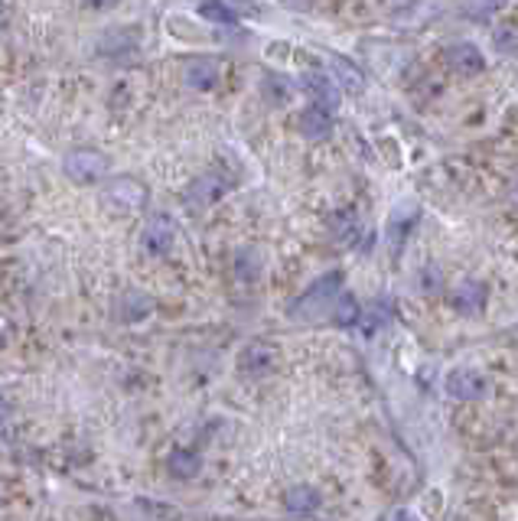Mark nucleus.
Wrapping results in <instances>:
<instances>
[{
	"mask_svg": "<svg viewBox=\"0 0 518 521\" xmlns=\"http://www.w3.org/2000/svg\"><path fill=\"white\" fill-rule=\"evenodd\" d=\"M498 0H467L463 4V11H467L469 20H489L492 13H496Z\"/></svg>",
	"mask_w": 518,
	"mask_h": 521,
	"instance_id": "obj_24",
	"label": "nucleus"
},
{
	"mask_svg": "<svg viewBox=\"0 0 518 521\" xmlns=\"http://www.w3.org/2000/svg\"><path fill=\"white\" fill-rule=\"evenodd\" d=\"M258 274H261L258 251H255V248L235 251V277H239V281H245V284H251V281H258Z\"/></svg>",
	"mask_w": 518,
	"mask_h": 521,
	"instance_id": "obj_21",
	"label": "nucleus"
},
{
	"mask_svg": "<svg viewBox=\"0 0 518 521\" xmlns=\"http://www.w3.org/2000/svg\"><path fill=\"white\" fill-rule=\"evenodd\" d=\"M395 521H411V515H404V511H398V515H395Z\"/></svg>",
	"mask_w": 518,
	"mask_h": 521,
	"instance_id": "obj_28",
	"label": "nucleus"
},
{
	"mask_svg": "<svg viewBox=\"0 0 518 521\" xmlns=\"http://www.w3.org/2000/svg\"><path fill=\"white\" fill-rule=\"evenodd\" d=\"M297 128H300V134H303L307 141H323L329 130H333V111L319 108V105H310V108L300 111Z\"/></svg>",
	"mask_w": 518,
	"mask_h": 521,
	"instance_id": "obj_7",
	"label": "nucleus"
},
{
	"mask_svg": "<svg viewBox=\"0 0 518 521\" xmlns=\"http://www.w3.org/2000/svg\"><path fill=\"white\" fill-rule=\"evenodd\" d=\"M153 310V303H150L147 293H140V291H128L124 297L118 300V316L124 323H137L144 320L147 313Z\"/></svg>",
	"mask_w": 518,
	"mask_h": 521,
	"instance_id": "obj_16",
	"label": "nucleus"
},
{
	"mask_svg": "<svg viewBox=\"0 0 518 521\" xmlns=\"http://www.w3.org/2000/svg\"><path fill=\"white\" fill-rule=\"evenodd\" d=\"M339 287H342V274L339 271L317 277V281L303 291V297H300L297 303H290V316H294V320H317L319 313H333Z\"/></svg>",
	"mask_w": 518,
	"mask_h": 521,
	"instance_id": "obj_1",
	"label": "nucleus"
},
{
	"mask_svg": "<svg viewBox=\"0 0 518 521\" xmlns=\"http://www.w3.org/2000/svg\"><path fill=\"white\" fill-rule=\"evenodd\" d=\"M319 492L310 489V486H294V489L284 492V509L290 515H313L319 509Z\"/></svg>",
	"mask_w": 518,
	"mask_h": 521,
	"instance_id": "obj_15",
	"label": "nucleus"
},
{
	"mask_svg": "<svg viewBox=\"0 0 518 521\" xmlns=\"http://www.w3.org/2000/svg\"><path fill=\"white\" fill-rule=\"evenodd\" d=\"M101 202H105L114 215H128V212L144 209V202H147V190H144L137 180L121 176V180H111L108 186H105Z\"/></svg>",
	"mask_w": 518,
	"mask_h": 521,
	"instance_id": "obj_2",
	"label": "nucleus"
},
{
	"mask_svg": "<svg viewBox=\"0 0 518 521\" xmlns=\"http://www.w3.org/2000/svg\"><path fill=\"white\" fill-rule=\"evenodd\" d=\"M329 72H333V82L342 85V89L349 91V95H359L365 89V79H362V72L352 66L346 56H329Z\"/></svg>",
	"mask_w": 518,
	"mask_h": 521,
	"instance_id": "obj_14",
	"label": "nucleus"
},
{
	"mask_svg": "<svg viewBox=\"0 0 518 521\" xmlns=\"http://www.w3.org/2000/svg\"><path fill=\"white\" fill-rule=\"evenodd\" d=\"M483 303H486V287L483 284H459L457 293H453V307L459 313H476L483 310Z\"/></svg>",
	"mask_w": 518,
	"mask_h": 521,
	"instance_id": "obj_18",
	"label": "nucleus"
},
{
	"mask_svg": "<svg viewBox=\"0 0 518 521\" xmlns=\"http://www.w3.org/2000/svg\"><path fill=\"white\" fill-rule=\"evenodd\" d=\"M424 287H428V291L440 287V274H437V268H434V264H430V268H424Z\"/></svg>",
	"mask_w": 518,
	"mask_h": 521,
	"instance_id": "obj_26",
	"label": "nucleus"
},
{
	"mask_svg": "<svg viewBox=\"0 0 518 521\" xmlns=\"http://www.w3.org/2000/svg\"><path fill=\"white\" fill-rule=\"evenodd\" d=\"M173 238H177V229H173V222L167 215H153L147 222V229H144V248H147V254H167Z\"/></svg>",
	"mask_w": 518,
	"mask_h": 521,
	"instance_id": "obj_8",
	"label": "nucleus"
},
{
	"mask_svg": "<svg viewBox=\"0 0 518 521\" xmlns=\"http://www.w3.org/2000/svg\"><path fill=\"white\" fill-rule=\"evenodd\" d=\"M329 316H333V323H339V326H352L356 320H362V307L352 293H339Z\"/></svg>",
	"mask_w": 518,
	"mask_h": 521,
	"instance_id": "obj_20",
	"label": "nucleus"
},
{
	"mask_svg": "<svg viewBox=\"0 0 518 521\" xmlns=\"http://www.w3.org/2000/svg\"><path fill=\"white\" fill-rule=\"evenodd\" d=\"M447 62H450V69L457 72V75H479V72L486 69V56L479 52L476 43H467V40H459V43H450L447 46Z\"/></svg>",
	"mask_w": 518,
	"mask_h": 521,
	"instance_id": "obj_6",
	"label": "nucleus"
},
{
	"mask_svg": "<svg viewBox=\"0 0 518 521\" xmlns=\"http://www.w3.org/2000/svg\"><path fill=\"white\" fill-rule=\"evenodd\" d=\"M62 173L69 176L72 183H98L105 173H108V157L98 151H72L66 160H62Z\"/></svg>",
	"mask_w": 518,
	"mask_h": 521,
	"instance_id": "obj_3",
	"label": "nucleus"
},
{
	"mask_svg": "<svg viewBox=\"0 0 518 521\" xmlns=\"http://www.w3.org/2000/svg\"><path fill=\"white\" fill-rule=\"evenodd\" d=\"M329 229H333V235H336V238H352V235H356V219H352L349 212H336V215H333V219H329Z\"/></svg>",
	"mask_w": 518,
	"mask_h": 521,
	"instance_id": "obj_25",
	"label": "nucleus"
},
{
	"mask_svg": "<svg viewBox=\"0 0 518 521\" xmlns=\"http://www.w3.org/2000/svg\"><path fill=\"white\" fill-rule=\"evenodd\" d=\"M183 79H186V85H190V89H196V91L212 89V85L219 82V62L206 59V56H200V59H190L186 66H183Z\"/></svg>",
	"mask_w": 518,
	"mask_h": 521,
	"instance_id": "obj_9",
	"label": "nucleus"
},
{
	"mask_svg": "<svg viewBox=\"0 0 518 521\" xmlns=\"http://www.w3.org/2000/svg\"><path fill=\"white\" fill-rule=\"evenodd\" d=\"M239 369L245 371V375H251V378H255V375H268V371L274 369V352H271L268 342H248L239 359Z\"/></svg>",
	"mask_w": 518,
	"mask_h": 521,
	"instance_id": "obj_11",
	"label": "nucleus"
},
{
	"mask_svg": "<svg viewBox=\"0 0 518 521\" xmlns=\"http://www.w3.org/2000/svg\"><path fill=\"white\" fill-rule=\"evenodd\" d=\"M261 98L268 101V105H287L294 98V85L287 82V75H278V72L264 69L261 72Z\"/></svg>",
	"mask_w": 518,
	"mask_h": 521,
	"instance_id": "obj_13",
	"label": "nucleus"
},
{
	"mask_svg": "<svg viewBox=\"0 0 518 521\" xmlns=\"http://www.w3.org/2000/svg\"><path fill=\"white\" fill-rule=\"evenodd\" d=\"M137 33L134 30H108L105 36H101L98 50L101 56H118V59H128V56H134L137 52Z\"/></svg>",
	"mask_w": 518,
	"mask_h": 521,
	"instance_id": "obj_12",
	"label": "nucleus"
},
{
	"mask_svg": "<svg viewBox=\"0 0 518 521\" xmlns=\"http://www.w3.org/2000/svg\"><path fill=\"white\" fill-rule=\"evenodd\" d=\"M85 4H89V7H114L118 0H85Z\"/></svg>",
	"mask_w": 518,
	"mask_h": 521,
	"instance_id": "obj_27",
	"label": "nucleus"
},
{
	"mask_svg": "<svg viewBox=\"0 0 518 521\" xmlns=\"http://www.w3.org/2000/svg\"><path fill=\"white\" fill-rule=\"evenodd\" d=\"M414 222H418V206H401V209H395V215L388 219V235L401 245V238L414 229Z\"/></svg>",
	"mask_w": 518,
	"mask_h": 521,
	"instance_id": "obj_22",
	"label": "nucleus"
},
{
	"mask_svg": "<svg viewBox=\"0 0 518 521\" xmlns=\"http://www.w3.org/2000/svg\"><path fill=\"white\" fill-rule=\"evenodd\" d=\"M167 470H169V476H177V479H192V476H200L202 460L192 450H173L167 456Z\"/></svg>",
	"mask_w": 518,
	"mask_h": 521,
	"instance_id": "obj_17",
	"label": "nucleus"
},
{
	"mask_svg": "<svg viewBox=\"0 0 518 521\" xmlns=\"http://www.w3.org/2000/svg\"><path fill=\"white\" fill-rule=\"evenodd\" d=\"M232 183L222 176V173H202V176H196V180L186 186V192H183V199H186V206L190 209H206V206H212L216 199H222L225 196V190H229Z\"/></svg>",
	"mask_w": 518,
	"mask_h": 521,
	"instance_id": "obj_4",
	"label": "nucleus"
},
{
	"mask_svg": "<svg viewBox=\"0 0 518 521\" xmlns=\"http://www.w3.org/2000/svg\"><path fill=\"white\" fill-rule=\"evenodd\" d=\"M303 89H307V95L313 98V105L336 111V105H339V85L333 82V75L313 72V75H307V79H303Z\"/></svg>",
	"mask_w": 518,
	"mask_h": 521,
	"instance_id": "obj_10",
	"label": "nucleus"
},
{
	"mask_svg": "<svg viewBox=\"0 0 518 521\" xmlns=\"http://www.w3.org/2000/svg\"><path fill=\"white\" fill-rule=\"evenodd\" d=\"M489 381L476 369H457L447 375V394L453 401H479L486 394Z\"/></svg>",
	"mask_w": 518,
	"mask_h": 521,
	"instance_id": "obj_5",
	"label": "nucleus"
},
{
	"mask_svg": "<svg viewBox=\"0 0 518 521\" xmlns=\"http://www.w3.org/2000/svg\"><path fill=\"white\" fill-rule=\"evenodd\" d=\"M492 43H496V50L502 52V56H515L518 52V30L512 27V23H502V27H496V33H492Z\"/></svg>",
	"mask_w": 518,
	"mask_h": 521,
	"instance_id": "obj_23",
	"label": "nucleus"
},
{
	"mask_svg": "<svg viewBox=\"0 0 518 521\" xmlns=\"http://www.w3.org/2000/svg\"><path fill=\"white\" fill-rule=\"evenodd\" d=\"M200 17L219 23V27H235L239 23V11L232 7L229 0H202L200 4Z\"/></svg>",
	"mask_w": 518,
	"mask_h": 521,
	"instance_id": "obj_19",
	"label": "nucleus"
}]
</instances>
